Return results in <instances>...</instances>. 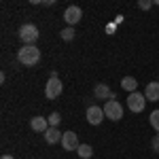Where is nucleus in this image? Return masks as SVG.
I'll list each match as a JSON object with an SVG mask.
<instances>
[{"label": "nucleus", "mask_w": 159, "mask_h": 159, "mask_svg": "<svg viewBox=\"0 0 159 159\" xmlns=\"http://www.w3.org/2000/svg\"><path fill=\"white\" fill-rule=\"evenodd\" d=\"M61 132L57 129V127H49L47 132H45V140H47V144H57V142H61Z\"/></svg>", "instance_id": "nucleus-12"}, {"label": "nucleus", "mask_w": 159, "mask_h": 159, "mask_svg": "<svg viewBox=\"0 0 159 159\" xmlns=\"http://www.w3.org/2000/svg\"><path fill=\"white\" fill-rule=\"evenodd\" d=\"M144 106H147V98H144V93L134 91V93L127 96V108L132 110V112H142Z\"/></svg>", "instance_id": "nucleus-5"}, {"label": "nucleus", "mask_w": 159, "mask_h": 159, "mask_svg": "<svg viewBox=\"0 0 159 159\" xmlns=\"http://www.w3.org/2000/svg\"><path fill=\"white\" fill-rule=\"evenodd\" d=\"M151 148H153L155 153H159V134L153 136V140H151Z\"/></svg>", "instance_id": "nucleus-19"}, {"label": "nucleus", "mask_w": 159, "mask_h": 159, "mask_svg": "<svg viewBox=\"0 0 159 159\" xmlns=\"http://www.w3.org/2000/svg\"><path fill=\"white\" fill-rule=\"evenodd\" d=\"M76 155L81 159H89L93 155V148H91V144H81V147L76 148Z\"/></svg>", "instance_id": "nucleus-14"}, {"label": "nucleus", "mask_w": 159, "mask_h": 159, "mask_svg": "<svg viewBox=\"0 0 159 159\" xmlns=\"http://www.w3.org/2000/svg\"><path fill=\"white\" fill-rule=\"evenodd\" d=\"M81 17H83V11H81V7H74V4H70V7L64 11V19H66L68 28H72L74 24H79V21H81Z\"/></svg>", "instance_id": "nucleus-6"}, {"label": "nucleus", "mask_w": 159, "mask_h": 159, "mask_svg": "<svg viewBox=\"0 0 159 159\" xmlns=\"http://www.w3.org/2000/svg\"><path fill=\"white\" fill-rule=\"evenodd\" d=\"M144 98L148 102H157L159 100V81H153V83H148L147 89H144Z\"/></svg>", "instance_id": "nucleus-11"}, {"label": "nucleus", "mask_w": 159, "mask_h": 159, "mask_svg": "<svg viewBox=\"0 0 159 159\" xmlns=\"http://www.w3.org/2000/svg\"><path fill=\"white\" fill-rule=\"evenodd\" d=\"M151 7H153L151 0H140V2H138V9H142V11H148Z\"/></svg>", "instance_id": "nucleus-18"}, {"label": "nucleus", "mask_w": 159, "mask_h": 159, "mask_svg": "<svg viewBox=\"0 0 159 159\" xmlns=\"http://www.w3.org/2000/svg\"><path fill=\"white\" fill-rule=\"evenodd\" d=\"M0 159H13V155H2Z\"/></svg>", "instance_id": "nucleus-20"}, {"label": "nucleus", "mask_w": 159, "mask_h": 159, "mask_svg": "<svg viewBox=\"0 0 159 159\" xmlns=\"http://www.w3.org/2000/svg\"><path fill=\"white\" fill-rule=\"evenodd\" d=\"M93 96L98 100H115L117 96L110 91V87L108 85H104V83H98V85L93 87Z\"/></svg>", "instance_id": "nucleus-9"}, {"label": "nucleus", "mask_w": 159, "mask_h": 159, "mask_svg": "<svg viewBox=\"0 0 159 159\" xmlns=\"http://www.w3.org/2000/svg\"><path fill=\"white\" fill-rule=\"evenodd\" d=\"M104 108H100V106H89L87 108V121L91 123V125H100V123L104 121Z\"/></svg>", "instance_id": "nucleus-8"}, {"label": "nucleus", "mask_w": 159, "mask_h": 159, "mask_svg": "<svg viewBox=\"0 0 159 159\" xmlns=\"http://www.w3.org/2000/svg\"><path fill=\"white\" fill-rule=\"evenodd\" d=\"M60 144L64 147V151H76V148L81 147V144H79V136L74 134V132H64Z\"/></svg>", "instance_id": "nucleus-7"}, {"label": "nucleus", "mask_w": 159, "mask_h": 159, "mask_svg": "<svg viewBox=\"0 0 159 159\" xmlns=\"http://www.w3.org/2000/svg\"><path fill=\"white\" fill-rule=\"evenodd\" d=\"M17 60L24 66H34L40 60V49H38L36 45H24L21 49L17 51Z\"/></svg>", "instance_id": "nucleus-1"}, {"label": "nucleus", "mask_w": 159, "mask_h": 159, "mask_svg": "<svg viewBox=\"0 0 159 159\" xmlns=\"http://www.w3.org/2000/svg\"><path fill=\"white\" fill-rule=\"evenodd\" d=\"M104 115H106V119H110V121H121L123 119V106L117 102V98L108 100L104 104Z\"/></svg>", "instance_id": "nucleus-4"}, {"label": "nucleus", "mask_w": 159, "mask_h": 159, "mask_svg": "<svg viewBox=\"0 0 159 159\" xmlns=\"http://www.w3.org/2000/svg\"><path fill=\"white\" fill-rule=\"evenodd\" d=\"M74 34H76V32H74V28H64V30L60 32V36L64 38V40H72Z\"/></svg>", "instance_id": "nucleus-17"}, {"label": "nucleus", "mask_w": 159, "mask_h": 159, "mask_svg": "<svg viewBox=\"0 0 159 159\" xmlns=\"http://www.w3.org/2000/svg\"><path fill=\"white\" fill-rule=\"evenodd\" d=\"M30 127H32L34 132L45 134V132L49 129V121H47L45 117H32V119H30Z\"/></svg>", "instance_id": "nucleus-10"}, {"label": "nucleus", "mask_w": 159, "mask_h": 159, "mask_svg": "<svg viewBox=\"0 0 159 159\" xmlns=\"http://www.w3.org/2000/svg\"><path fill=\"white\" fill-rule=\"evenodd\" d=\"M61 89H64V85H61V81L57 79V74L51 72V79L47 81V85H45V96H47V100H55V98H60Z\"/></svg>", "instance_id": "nucleus-3"}, {"label": "nucleus", "mask_w": 159, "mask_h": 159, "mask_svg": "<svg viewBox=\"0 0 159 159\" xmlns=\"http://www.w3.org/2000/svg\"><path fill=\"white\" fill-rule=\"evenodd\" d=\"M151 125H153V129L159 134V108L151 112Z\"/></svg>", "instance_id": "nucleus-16"}, {"label": "nucleus", "mask_w": 159, "mask_h": 159, "mask_svg": "<svg viewBox=\"0 0 159 159\" xmlns=\"http://www.w3.org/2000/svg\"><path fill=\"white\" fill-rule=\"evenodd\" d=\"M47 121H49V127H57V125H60V121H61V115H60V112H51Z\"/></svg>", "instance_id": "nucleus-15"}, {"label": "nucleus", "mask_w": 159, "mask_h": 159, "mask_svg": "<svg viewBox=\"0 0 159 159\" xmlns=\"http://www.w3.org/2000/svg\"><path fill=\"white\" fill-rule=\"evenodd\" d=\"M38 28L34 24H24L21 28H19V38H21V43L24 45H34L38 40Z\"/></svg>", "instance_id": "nucleus-2"}, {"label": "nucleus", "mask_w": 159, "mask_h": 159, "mask_svg": "<svg viewBox=\"0 0 159 159\" xmlns=\"http://www.w3.org/2000/svg\"><path fill=\"white\" fill-rule=\"evenodd\" d=\"M121 87L125 89V91H129V93H134V91H136V87H138V81H136L134 76H123V81H121Z\"/></svg>", "instance_id": "nucleus-13"}]
</instances>
